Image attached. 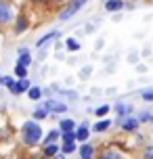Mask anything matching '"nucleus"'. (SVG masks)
Instances as JSON below:
<instances>
[{"mask_svg":"<svg viewBox=\"0 0 153 159\" xmlns=\"http://www.w3.org/2000/svg\"><path fill=\"white\" fill-rule=\"evenodd\" d=\"M21 136H23V143L27 144V147L38 144V143H40V138H42V128H40V124H38L36 119H32V121H25Z\"/></svg>","mask_w":153,"mask_h":159,"instance_id":"nucleus-1","label":"nucleus"},{"mask_svg":"<svg viewBox=\"0 0 153 159\" xmlns=\"http://www.w3.org/2000/svg\"><path fill=\"white\" fill-rule=\"evenodd\" d=\"M15 4L11 0H0V30H4L7 25L13 23L15 19Z\"/></svg>","mask_w":153,"mask_h":159,"instance_id":"nucleus-2","label":"nucleus"},{"mask_svg":"<svg viewBox=\"0 0 153 159\" xmlns=\"http://www.w3.org/2000/svg\"><path fill=\"white\" fill-rule=\"evenodd\" d=\"M86 2H88V0H72L63 13H59V19H61V21H67V19H72V17L76 15V13H78V11H80L84 4H86Z\"/></svg>","mask_w":153,"mask_h":159,"instance_id":"nucleus-3","label":"nucleus"},{"mask_svg":"<svg viewBox=\"0 0 153 159\" xmlns=\"http://www.w3.org/2000/svg\"><path fill=\"white\" fill-rule=\"evenodd\" d=\"M44 109H46V111H55V113H65L67 111V105L59 103V101L53 98V101H46V103H44Z\"/></svg>","mask_w":153,"mask_h":159,"instance_id":"nucleus-4","label":"nucleus"},{"mask_svg":"<svg viewBox=\"0 0 153 159\" xmlns=\"http://www.w3.org/2000/svg\"><path fill=\"white\" fill-rule=\"evenodd\" d=\"M30 80L27 78H19V82L15 84V90H13V94H21V92H27L30 90Z\"/></svg>","mask_w":153,"mask_h":159,"instance_id":"nucleus-5","label":"nucleus"},{"mask_svg":"<svg viewBox=\"0 0 153 159\" xmlns=\"http://www.w3.org/2000/svg\"><path fill=\"white\" fill-rule=\"evenodd\" d=\"M124 8V0H107L105 2V11H109V13H118Z\"/></svg>","mask_w":153,"mask_h":159,"instance_id":"nucleus-6","label":"nucleus"},{"mask_svg":"<svg viewBox=\"0 0 153 159\" xmlns=\"http://www.w3.org/2000/svg\"><path fill=\"white\" fill-rule=\"evenodd\" d=\"M101 159H124V155H122L118 149H105V151L101 153Z\"/></svg>","mask_w":153,"mask_h":159,"instance_id":"nucleus-7","label":"nucleus"},{"mask_svg":"<svg viewBox=\"0 0 153 159\" xmlns=\"http://www.w3.org/2000/svg\"><path fill=\"white\" fill-rule=\"evenodd\" d=\"M80 155H82V159H92V155H95V147L92 144H82L80 147Z\"/></svg>","mask_w":153,"mask_h":159,"instance_id":"nucleus-8","label":"nucleus"},{"mask_svg":"<svg viewBox=\"0 0 153 159\" xmlns=\"http://www.w3.org/2000/svg\"><path fill=\"white\" fill-rule=\"evenodd\" d=\"M27 30V17L25 15H19L17 17V23H15V34H21Z\"/></svg>","mask_w":153,"mask_h":159,"instance_id":"nucleus-9","label":"nucleus"},{"mask_svg":"<svg viewBox=\"0 0 153 159\" xmlns=\"http://www.w3.org/2000/svg\"><path fill=\"white\" fill-rule=\"evenodd\" d=\"M88 126H86V124H82L80 128H78V132H76V140H82V143H84V140H88Z\"/></svg>","mask_w":153,"mask_h":159,"instance_id":"nucleus-10","label":"nucleus"},{"mask_svg":"<svg viewBox=\"0 0 153 159\" xmlns=\"http://www.w3.org/2000/svg\"><path fill=\"white\" fill-rule=\"evenodd\" d=\"M30 63H32V57H30V52H27V48L19 50V65H23V67H30Z\"/></svg>","mask_w":153,"mask_h":159,"instance_id":"nucleus-11","label":"nucleus"},{"mask_svg":"<svg viewBox=\"0 0 153 159\" xmlns=\"http://www.w3.org/2000/svg\"><path fill=\"white\" fill-rule=\"evenodd\" d=\"M57 38H59V32H49L46 36H42V38L38 40V42H36V46L42 48L44 44H46V42H49V40H57Z\"/></svg>","mask_w":153,"mask_h":159,"instance_id":"nucleus-12","label":"nucleus"},{"mask_svg":"<svg viewBox=\"0 0 153 159\" xmlns=\"http://www.w3.org/2000/svg\"><path fill=\"white\" fill-rule=\"evenodd\" d=\"M122 128H124L126 132H134V130L138 128V119H134V117H128L126 121H124V124H122Z\"/></svg>","mask_w":153,"mask_h":159,"instance_id":"nucleus-13","label":"nucleus"},{"mask_svg":"<svg viewBox=\"0 0 153 159\" xmlns=\"http://www.w3.org/2000/svg\"><path fill=\"white\" fill-rule=\"evenodd\" d=\"M59 128H61V132H72L73 128H76V121L73 119H61Z\"/></svg>","mask_w":153,"mask_h":159,"instance_id":"nucleus-14","label":"nucleus"},{"mask_svg":"<svg viewBox=\"0 0 153 159\" xmlns=\"http://www.w3.org/2000/svg\"><path fill=\"white\" fill-rule=\"evenodd\" d=\"M27 96H30L32 101H40V98H42V90H40V88H36V86H30Z\"/></svg>","mask_w":153,"mask_h":159,"instance_id":"nucleus-15","label":"nucleus"},{"mask_svg":"<svg viewBox=\"0 0 153 159\" xmlns=\"http://www.w3.org/2000/svg\"><path fill=\"white\" fill-rule=\"evenodd\" d=\"M115 109H118V113H120V117H128L130 113H132V107H130V105H122L120 103Z\"/></svg>","mask_w":153,"mask_h":159,"instance_id":"nucleus-16","label":"nucleus"},{"mask_svg":"<svg viewBox=\"0 0 153 159\" xmlns=\"http://www.w3.org/2000/svg\"><path fill=\"white\" fill-rule=\"evenodd\" d=\"M59 136H61V132H59V130H53V132H50V134L44 138V144H53L57 138H59Z\"/></svg>","mask_w":153,"mask_h":159,"instance_id":"nucleus-17","label":"nucleus"},{"mask_svg":"<svg viewBox=\"0 0 153 159\" xmlns=\"http://www.w3.org/2000/svg\"><path fill=\"white\" fill-rule=\"evenodd\" d=\"M65 46H67V50H73V52H76V50H80V42L73 40V38H69L67 42H65Z\"/></svg>","mask_w":153,"mask_h":159,"instance_id":"nucleus-18","label":"nucleus"},{"mask_svg":"<svg viewBox=\"0 0 153 159\" xmlns=\"http://www.w3.org/2000/svg\"><path fill=\"white\" fill-rule=\"evenodd\" d=\"M15 78H27V67H23V65L17 63V67H15Z\"/></svg>","mask_w":153,"mask_h":159,"instance_id":"nucleus-19","label":"nucleus"},{"mask_svg":"<svg viewBox=\"0 0 153 159\" xmlns=\"http://www.w3.org/2000/svg\"><path fill=\"white\" fill-rule=\"evenodd\" d=\"M46 115H49V111H46L44 107H42V109H36V111H34V119H36V121H40V119H44Z\"/></svg>","mask_w":153,"mask_h":159,"instance_id":"nucleus-20","label":"nucleus"},{"mask_svg":"<svg viewBox=\"0 0 153 159\" xmlns=\"http://www.w3.org/2000/svg\"><path fill=\"white\" fill-rule=\"evenodd\" d=\"M109 126H111V121H109V119H103V121H99L97 126H95V130H97V132H105Z\"/></svg>","mask_w":153,"mask_h":159,"instance_id":"nucleus-21","label":"nucleus"},{"mask_svg":"<svg viewBox=\"0 0 153 159\" xmlns=\"http://www.w3.org/2000/svg\"><path fill=\"white\" fill-rule=\"evenodd\" d=\"M61 136H63V143H76V132H61Z\"/></svg>","mask_w":153,"mask_h":159,"instance_id":"nucleus-22","label":"nucleus"},{"mask_svg":"<svg viewBox=\"0 0 153 159\" xmlns=\"http://www.w3.org/2000/svg\"><path fill=\"white\" fill-rule=\"evenodd\" d=\"M59 151V144H46V147H44V155H55V153Z\"/></svg>","mask_w":153,"mask_h":159,"instance_id":"nucleus-23","label":"nucleus"},{"mask_svg":"<svg viewBox=\"0 0 153 159\" xmlns=\"http://www.w3.org/2000/svg\"><path fill=\"white\" fill-rule=\"evenodd\" d=\"M76 151V143H63V153L67 155V153H73Z\"/></svg>","mask_w":153,"mask_h":159,"instance_id":"nucleus-24","label":"nucleus"},{"mask_svg":"<svg viewBox=\"0 0 153 159\" xmlns=\"http://www.w3.org/2000/svg\"><path fill=\"white\" fill-rule=\"evenodd\" d=\"M90 73H92V67H90V65H88V67H82V71H80V80H86V78L90 75Z\"/></svg>","mask_w":153,"mask_h":159,"instance_id":"nucleus-25","label":"nucleus"},{"mask_svg":"<svg viewBox=\"0 0 153 159\" xmlns=\"http://www.w3.org/2000/svg\"><path fill=\"white\" fill-rule=\"evenodd\" d=\"M4 86L13 92V90H15V80H13V78H4Z\"/></svg>","mask_w":153,"mask_h":159,"instance_id":"nucleus-26","label":"nucleus"},{"mask_svg":"<svg viewBox=\"0 0 153 159\" xmlns=\"http://www.w3.org/2000/svg\"><path fill=\"white\" fill-rule=\"evenodd\" d=\"M107 111H109V105H103V107H99L95 113H97L99 117H103V115H107Z\"/></svg>","mask_w":153,"mask_h":159,"instance_id":"nucleus-27","label":"nucleus"},{"mask_svg":"<svg viewBox=\"0 0 153 159\" xmlns=\"http://www.w3.org/2000/svg\"><path fill=\"white\" fill-rule=\"evenodd\" d=\"M143 101L151 103V101H153V90H145V92H143Z\"/></svg>","mask_w":153,"mask_h":159,"instance_id":"nucleus-28","label":"nucleus"},{"mask_svg":"<svg viewBox=\"0 0 153 159\" xmlns=\"http://www.w3.org/2000/svg\"><path fill=\"white\" fill-rule=\"evenodd\" d=\"M145 157H147V159H153V147H149V149H147Z\"/></svg>","mask_w":153,"mask_h":159,"instance_id":"nucleus-29","label":"nucleus"},{"mask_svg":"<svg viewBox=\"0 0 153 159\" xmlns=\"http://www.w3.org/2000/svg\"><path fill=\"white\" fill-rule=\"evenodd\" d=\"M32 2H34V4H49L50 0H32Z\"/></svg>","mask_w":153,"mask_h":159,"instance_id":"nucleus-30","label":"nucleus"},{"mask_svg":"<svg viewBox=\"0 0 153 159\" xmlns=\"http://www.w3.org/2000/svg\"><path fill=\"white\" fill-rule=\"evenodd\" d=\"M55 2H59V4H67V2H72V0H55Z\"/></svg>","mask_w":153,"mask_h":159,"instance_id":"nucleus-31","label":"nucleus"},{"mask_svg":"<svg viewBox=\"0 0 153 159\" xmlns=\"http://www.w3.org/2000/svg\"><path fill=\"white\" fill-rule=\"evenodd\" d=\"M57 159H65V155H59V157H57Z\"/></svg>","mask_w":153,"mask_h":159,"instance_id":"nucleus-32","label":"nucleus"},{"mask_svg":"<svg viewBox=\"0 0 153 159\" xmlns=\"http://www.w3.org/2000/svg\"><path fill=\"white\" fill-rule=\"evenodd\" d=\"M149 119H151V121H153V113H151V115H149Z\"/></svg>","mask_w":153,"mask_h":159,"instance_id":"nucleus-33","label":"nucleus"},{"mask_svg":"<svg viewBox=\"0 0 153 159\" xmlns=\"http://www.w3.org/2000/svg\"><path fill=\"white\" fill-rule=\"evenodd\" d=\"M0 84H4V80H2V78H0Z\"/></svg>","mask_w":153,"mask_h":159,"instance_id":"nucleus-34","label":"nucleus"}]
</instances>
